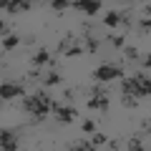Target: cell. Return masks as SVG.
Instances as JSON below:
<instances>
[{
	"mask_svg": "<svg viewBox=\"0 0 151 151\" xmlns=\"http://www.w3.org/2000/svg\"><path fill=\"white\" fill-rule=\"evenodd\" d=\"M108 43H111L113 48H121V50H124L126 48V38L124 35H108Z\"/></svg>",
	"mask_w": 151,
	"mask_h": 151,
	"instance_id": "cell-13",
	"label": "cell"
},
{
	"mask_svg": "<svg viewBox=\"0 0 151 151\" xmlns=\"http://www.w3.org/2000/svg\"><path fill=\"white\" fill-rule=\"evenodd\" d=\"M108 151H119V141H108Z\"/></svg>",
	"mask_w": 151,
	"mask_h": 151,
	"instance_id": "cell-31",
	"label": "cell"
},
{
	"mask_svg": "<svg viewBox=\"0 0 151 151\" xmlns=\"http://www.w3.org/2000/svg\"><path fill=\"white\" fill-rule=\"evenodd\" d=\"M30 63L35 65V68H43V65H53V55H50V50H48V48H40L38 53H33Z\"/></svg>",
	"mask_w": 151,
	"mask_h": 151,
	"instance_id": "cell-6",
	"label": "cell"
},
{
	"mask_svg": "<svg viewBox=\"0 0 151 151\" xmlns=\"http://www.w3.org/2000/svg\"><path fill=\"white\" fill-rule=\"evenodd\" d=\"M141 129H144V134H151V121H149V119H146V121H144V124H141Z\"/></svg>",
	"mask_w": 151,
	"mask_h": 151,
	"instance_id": "cell-29",
	"label": "cell"
},
{
	"mask_svg": "<svg viewBox=\"0 0 151 151\" xmlns=\"http://www.w3.org/2000/svg\"><path fill=\"white\" fill-rule=\"evenodd\" d=\"M83 131H86V134H96V124H93L91 119H88V121H83Z\"/></svg>",
	"mask_w": 151,
	"mask_h": 151,
	"instance_id": "cell-23",
	"label": "cell"
},
{
	"mask_svg": "<svg viewBox=\"0 0 151 151\" xmlns=\"http://www.w3.org/2000/svg\"><path fill=\"white\" fill-rule=\"evenodd\" d=\"M91 144H93V146H101V144H106V136H103V134H93Z\"/></svg>",
	"mask_w": 151,
	"mask_h": 151,
	"instance_id": "cell-24",
	"label": "cell"
},
{
	"mask_svg": "<svg viewBox=\"0 0 151 151\" xmlns=\"http://www.w3.org/2000/svg\"><path fill=\"white\" fill-rule=\"evenodd\" d=\"M121 103H124L126 108H136V106H139V98H134V96H121Z\"/></svg>",
	"mask_w": 151,
	"mask_h": 151,
	"instance_id": "cell-20",
	"label": "cell"
},
{
	"mask_svg": "<svg viewBox=\"0 0 151 151\" xmlns=\"http://www.w3.org/2000/svg\"><path fill=\"white\" fill-rule=\"evenodd\" d=\"M101 98L103 96H88V111H101Z\"/></svg>",
	"mask_w": 151,
	"mask_h": 151,
	"instance_id": "cell-16",
	"label": "cell"
},
{
	"mask_svg": "<svg viewBox=\"0 0 151 151\" xmlns=\"http://www.w3.org/2000/svg\"><path fill=\"white\" fill-rule=\"evenodd\" d=\"M18 43H20V38H18V35H5V38H3V48H5V50L15 48Z\"/></svg>",
	"mask_w": 151,
	"mask_h": 151,
	"instance_id": "cell-14",
	"label": "cell"
},
{
	"mask_svg": "<svg viewBox=\"0 0 151 151\" xmlns=\"http://www.w3.org/2000/svg\"><path fill=\"white\" fill-rule=\"evenodd\" d=\"M146 13H149V18H151V3H149V5H146Z\"/></svg>",
	"mask_w": 151,
	"mask_h": 151,
	"instance_id": "cell-33",
	"label": "cell"
},
{
	"mask_svg": "<svg viewBox=\"0 0 151 151\" xmlns=\"http://www.w3.org/2000/svg\"><path fill=\"white\" fill-rule=\"evenodd\" d=\"M0 96L5 98V101H10V98H15V96H25V88H23L20 83H3V86H0Z\"/></svg>",
	"mask_w": 151,
	"mask_h": 151,
	"instance_id": "cell-5",
	"label": "cell"
},
{
	"mask_svg": "<svg viewBox=\"0 0 151 151\" xmlns=\"http://www.w3.org/2000/svg\"><path fill=\"white\" fill-rule=\"evenodd\" d=\"M136 78L141 81V86H144V88H146V93L151 96V78H149L146 73H136Z\"/></svg>",
	"mask_w": 151,
	"mask_h": 151,
	"instance_id": "cell-18",
	"label": "cell"
},
{
	"mask_svg": "<svg viewBox=\"0 0 151 151\" xmlns=\"http://www.w3.org/2000/svg\"><path fill=\"white\" fill-rule=\"evenodd\" d=\"M108 108H111V101H108V96L101 98V113H108Z\"/></svg>",
	"mask_w": 151,
	"mask_h": 151,
	"instance_id": "cell-26",
	"label": "cell"
},
{
	"mask_svg": "<svg viewBox=\"0 0 151 151\" xmlns=\"http://www.w3.org/2000/svg\"><path fill=\"white\" fill-rule=\"evenodd\" d=\"M63 98H65V101H73V98H76V91H70V88H68V91H63Z\"/></svg>",
	"mask_w": 151,
	"mask_h": 151,
	"instance_id": "cell-28",
	"label": "cell"
},
{
	"mask_svg": "<svg viewBox=\"0 0 151 151\" xmlns=\"http://www.w3.org/2000/svg\"><path fill=\"white\" fill-rule=\"evenodd\" d=\"M121 28H131V10H121Z\"/></svg>",
	"mask_w": 151,
	"mask_h": 151,
	"instance_id": "cell-21",
	"label": "cell"
},
{
	"mask_svg": "<svg viewBox=\"0 0 151 151\" xmlns=\"http://www.w3.org/2000/svg\"><path fill=\"white\" fill-rule=\"evenodd\" d=\"M124 55L129 60H139V48H134V45H126L124 48Z\"/></svg>",
	"mask_w": 151,
	"mask_h": 151,
	"instance_id": "cell-19",
	"label": "cell"
},
{
	"mask_svg": "<svg viewBox=\"0 0 151 151\" xmlns=\"http://www.w3.org/2000/svg\"><path fill=\"white\" fill-rule=\"evenodd\" d=\"M60 81H63V76H60L58 70H50V73L43 76V86H58Z\"/></svg>",
	"mask_w": 151,
	"mask_h": 151,
	"instance_id": "cell-12",
	"label": "cell"
},
{
	"mask_svg": "<svg viewBox=\"0 0 151 151\" xmlns=\"http://www.w3.org/2000/svg\"><path fill=\"white\" fill-rule=\"evenodd\" d=\"M139 28H141V33H149L151 30V18H144V20L139 23Z\"/></svg>",
	"mask_w": 151,
	"mask_h": 151,
	"instance_id": "cell-25",
	"label": "cell"
},
{
	"mask_svg": "<svg viewBox=\"0 0 151 151\" xmlns=\"http://www.w3.org/2000/svg\"><path fill=\"white\" fill-rule=\"evenodd\" d=\"M3 8H5L10 15H15V13H23V10H30V3H15V0H8V3H3Z\"/></svg>",
	"mask_w": 151,
	"mask_h": 151,
	"instance_id": "cell-8",
	"label": "cell"
},
{
	"mask_svg": "<svg viewBox=\"0 0 151 151\" xmlns=\"http://www.w3.org/2000/svg\"><path fill=\"white\" fill-rule=\"evenodd\" d=\"M93 78H96L98 83H108V81H113V78H124V68H121V65H113V63H103V65H98V68L93 70Z\"/></svg>",
	"mask_w": 151,
	"mask_h": 151,
	"instance_id": "cell-2",
	"label": "cell"
},
{
	"mask_svg": "<svg viewBox=\"0 0 151 151\" xmlns=\"http://www.w3.org/2000/svg\"><path fill=\"white\" fill-rule=\"evenodd\" d=\"M83 35H86V53H98V38L91 35V28H83Z\"/></svg>",
	"mask_w": 151,
	"mask_h": 151,
	"instance_id": "cell-10",
	"label": "cell"
},
{
	"mask_svg": "<svg viewBox=\"0 0 151 151\" xmlns=\"http://www.w3.org/2000/svg\"><path fill=\"white\" fill-rule=\"evenodd\" d=\"M50 8L53 10H65V8H70V3L68 0H55V3H50Z\"/></svg>",
	"mask_w": 151,
	"mask_h": 151,
	"instance_id": "cell-22",
	"label": "cell"
},
{
	"mask_svg": "<svg viewBox=\"0 0 151 151\" xmlns=\"http://www.w3.org/2000/svg\"><path fill=\"white\" fill-rule=\"evenodd\" d=\"M23 111H28L33 116V121H43L45 116H50L53 113V108L50 106H45V103H40L38 101V96H23Z\"/></svg>",
	"mask_w": 151,
	"mask_h": 151,
	"instance_id": "cell-1",
	"label": "cell"
},
{
	"mask_svg": "<svg viewBox=\"0 0 151 151\" xmlns=\"http://www.w3.org/2000/svg\"><path fill=\"white\" fill-rule=\"evenodd\" d=\"M0 144H3V146L18 144V131L15 129H3V131H0Z\"/></svg>",
	"mask_w": 151,
	"mask_h": 151,
	"instance_id": "cell-9",
	"label": "cell"
},
{
	"mask_svg": "<svg viewBox=\"0 0 151 151\" xmlns=\"http://www.w3.org/2000/svg\"><path fill=\"white\" fill-rule=\"evenodd\" d=\"M141 63H144V68H151V53L144 55V60H141Z\"/></svg>",
	"mask_w": 151,
	"mask_h": 151,
	"instance_id": "cell-30",
	"label": "cell"
},
{
	"mask_svg": "<svg viewBox=\"0 0 151 151\" xmlns=\"http://www.w3.org/2000/svg\"><path fill=\"white\" fill-rule=\"evenodd\" d=\"M70 8H78V10H83L86 15H96L98 10H101V3L98 0H78V3H70Z\"/></svg>",
	"mask_w": 151,
	"mask_h": 151,
	"instance_id": "cell-7",
	"label": "cell"
},
{
	"mask_svg": "<svg viewBox=\"0 0 151 151\" xmlns=\"http://www.w3.org/2000/svg\"><path fill=\"white\" fill-rule=\"evenodd\" d=\"M121 93H124V96H134V98H146V96H149L146 88L141 86V81L136 78V76H131V78H121Z\"/></svg>",
	"mask_w": 151,
	"mask_h": 151,
	"instance_id": "cell-3",
	"label": "cell"
},
{
	"mask_svg": "<svg viewBox=\"0 0 151 151\" xmlns=\"http://www.w3.org/2000/svg\"><path fill=\"white\" fill-rule=\"evenodd\" d=\"M70 48H73V38H70V35H65L63 40L58 43V53H68Z\"/></svg>",
	"mask_w": 151,
	"mask_h": 151,
	"instance_id": "cell-15",
	"label": "cell"
},
{
	"mask_svg": "<svg viewBox=\"0 0 151 151\" xmlns=\"http://www.w3.org/2000/svg\"><path fill=\"white\" fill-rule=\"evenodd\" d=\"M103 23H106L108 28H119V25H121V10H111V13H106Z\"/></svg>",
	"mask_w": 151,
	"mask_h": 151,
	"instance_id": "cell-11",
	"label": "cell"
},
{
	"mask_svg": "<svg viewBox=\"0 0 151 151\" xmlns=\"http://www.w3.org/2000/svg\"><path fill=\"white\" fill-rule=\"evenodd\" d=\"M83 50H86V48H81V45H73V48H70V50H68L65 55H81Z\"/></svg>",
	"mask_w": 151,
	"mask_h": 151,
	"instance_id": "cell-27",
	"label": "cell"
},
{
	"mask_svg": "<svg viewBox=\"0 0 151 151\" xmlns=\"http://www.w3.org/2000/svg\"><path fill=\"white\" fill-rule=\"evenodd\" d=\"M129 151H146L144 146H141V136H131L129 139Z\"/></svg>",
	"mask_w": 151,
	"mask_h": 151,
	"instance_id": "cell-17",
	"label": "cell"
},
{
	"mask_svg": "<svg viewBox=\"0 0 151 151\" xmlns=\"http://www.w3.org/2000/svg\"><path fill=\"white\" fill-rule=\"evenodd\" d=\"M68 151H81V149H78V144H76V146H68Z\"/></svg>",
	"mask_w": 151,
	"mask_h": 151,
	"instance_id": "cell-32",
	"label": "cell"
},
{
	"mask_svg": "<svg viewBox=\"0 0 151 151\" xmlns=\"http://www.w3.org/2000/svg\"><path fill=\"white\" fill-rule=\"evenodd\" d=\"M53 116L58 124H73L76 116H78V111H76L73 106H58V103H53Z\"/></svg>",
	"mask_w": 151,
	"mask_h": 151,
	"instance_id": "cell-4",
	"label": "cell"
}]
</instances>
